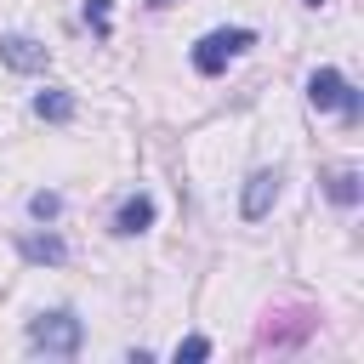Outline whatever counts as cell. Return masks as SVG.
<instances>
[{
  "instance_id": "cell-13",
  "label": "cell",
  "mask_w": 364,
  "mask_h": 364,
  "mask_svg": "<svg viewBox=\"0 0 364 364\" xmlns=\"http://www.w3.org/2000/svg\"><path fill=\"white\" fill-rule=\"evenodd\" d=\"M148 6H165V0H148Z\"/></svg>"
},
{
  "instance_id": "cell-9",
  "label": "cell",
  "mask_w": 364,
  "mask_h": 364,
  "mask_svg": "<svg viewBox=\"0 0 364 364\" xmlns=\"http://www.w3.org/2000/svg\"><path fill=\"white\" fill-rule=\"evenodd\" d=\"M34 114L51 119V125H63V119H74V97H68V91H40V97H34Z\"/></svg>"
},
{
  "instance_id": "cell-11",
  "label": "cell",
  "mask_w": 364,
  "mask_h": 364,
  "mask_svg": "<svg viewBox=\"0 0 364 364\" xmlns=\"http://www.w3.org/2000/svg\"><path fill=\"white\" fill-rule=\"evenodd\" d=\"M85 23L108 40V34H114V11H108V0H85Z\"/></svg>"
},
{
  "instance_id": "cell-12",
  "label": "cell",
  "mask_w": 364,
  "mask_h": 364,
  "mask_svg": "<svg viewBox=\"0 0 364 364\" xmlns=\"http://www.w3.org/2000/svg\"><path fill=\"white\" fill-rule=\"evenodd\" d=\"M176 358H210V341L205 336H188V341H176Z\"/></svg>"
},
{
  "instance_id": "cell-1",
  "label": "cell",
  "mask_w": 364,
  "mask_h": 364,
  "mask_svg": "<svg viewBox=\"0 0 364 364\" xmlns=\"http://www.w3.org/2000/svg\"><path fill=\"white\" fill-rule=\"evenodd\" d=\"M80 341H85V330H80V318H74L68 307H51V313L28 318V347H34V353L74 358V353H80Z\"/></svg>"
},
{
  "instance_id": "cell-2",
  "label": "cell",
  "mask_w": 364,
  "mask_h": 364,
  "mask_svg": "<svg viewBox=\"0 0 364 364\" xmlns=\"http://www.w3.org/2000/svg\"><path fill=\"white\" fill-rule=\"evenodd\" d=\"M307 102L318 114H341V119H358V91L341 68H313L307 74Z\"/></svg>"
},
{
  "instance_id": "cell-6",
  "label": "cell",
  "mask_w": 364,
  "mask_h": 364,
  "mask_svg": "<svg viewBox=\"0 0 364 364\" xmlns=\"http://www.w3.org/2000/svg\"><path fill=\"white\" fill-rule=\"evenodd\" d=\"M154 216H159V205H154L148 193H131V199L119 205V216H114V233H119V239H136V233L154 228Z\"/></svg>"
},
{
  "instance_id": "cell-10",
  "label": "cell",
  "mask_w": 364,
  "mask_h": 364,
  "mask_svg": "<svg viewBox=\"0 0 364 364\" xmlns=\"http://www.w3.org/2000/svg\"><path fill=\"white\" fill-rule=\"evenodd\" d=\"M28 216H34V222H57V216H63V193H51V188H40V193L28 199Z\"/></svg>"
},
{
  "instance_id": "cell-5",
  "label": "cell",
  "mask_w": 364,
  "mask_h": 364,
  "mask_svg": "<svg viewBox=\"0 0 364 364\" xmlns=\"http://www.w3.org/2000/svg\"><path fill=\"white\" fill-rule=\"evenodd\" d=\"M0 63H6L11 74H46L51 51H46L40 40H28V34H6V40H0Z\"/></svg>"
},
{
  "instance_id": "cell-4",
  "label": "cell",
  "mask_w": 364,
  "mask_h": 364,
  "mask_svg": "<svg viewBox=\"0 0 364 364\" xmlns=\"http://www.w3.org/2000/svg\"><path fill=\"white\" fill-rule=\"evenodd\" d=\"M279 188H284V171H250L245 176V193H239V216L245 222H262L279 205Z\"/></svg>"
},
{
  "instance_id": "cell-3",
  "label": "cell",
  "mask_w": 364,
  "mask_h": 364,
  "mask_svg": "<svg viewBox=\"0 0 364 364\" xmlns=\"http://www.w3.org/2000/svg\"><path fill=\"white\" fill-rule=\"evenodd\" d=\"M250 46H256L250 28H210V34L193 46V68H199V74H222V68H228L239 51H250Z\"/></svg>"
},
{
  "instance_id": "cell-7",
  "label": "cell",
  "mask_w": 364,
  "mask_h": 364,
  "mask_svg": "<svg viewBox=\"0 0 364 364\" xmlns=\"http://www.w3.org/2000/svg\"><path fill=\"white\" fill-rule=\"evenodd\" d=\"M17 250H23V262H46V267H63V262H68V245H63L57 233H28Z\"/></svg>"
},
{
  "instance_id": "cell-8",
  "label": "cell",
  "mask_w": 364,
  "mask_h": 364,
  "mask_svg": "<svg viewBox=\"0 0 364 364\" xmlns=\"http://www.w3.org/2000/svg\"><path fill=\"white\" fill-rule=\"evenodd\" d=\"M324 193H330V205H341V210H353L358 205V171L353 165H341V171H324Z\"/></svg>"
}]
</instances>
